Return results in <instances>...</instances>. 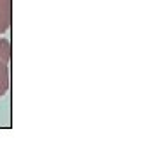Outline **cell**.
I'll return each instance as SVG.
<instances>
[{"mask_svg": "<svg viewBox=\"0 0 159 159\" xmlns=\"http://www.w3.org/2000/svg\"><path fill=\"white\" fill-rule=\"evenodd\" d=\"M12 21V0H0V35L9 30Z\"/></svg>", "mask_w": 159, "mask_h": 159, "instance_id": "obj_1", "label": "cell"}, {"mask_svg": "<svg viewBox=\"0 0 159 159\" xmlns=\"http://www.w3.org/2000/svg\"><path fill=\"white\" fill-rule=\"evenodd\" d=\"M9 90V67L7 62L0 60V97H4Z\"/></svg>", "mask_w": 159, "mask_h": 159, "instance_id": "obj_2", "label": "cell"}, {"mask_svg": "<svg viewBox=\"0 0 159 159\" xmlns=\"http://www.w3.org/2000/svg\"><path fill=\"white\" fill-rule=\"evenodd\" d=\"M0 60L7 64L11 60V41L7 37H0Z\"/></svg>", "mask_w": 159, "mask_h": 159, "instance_id": "obj_3", "label": "cell"}]
</instances>
